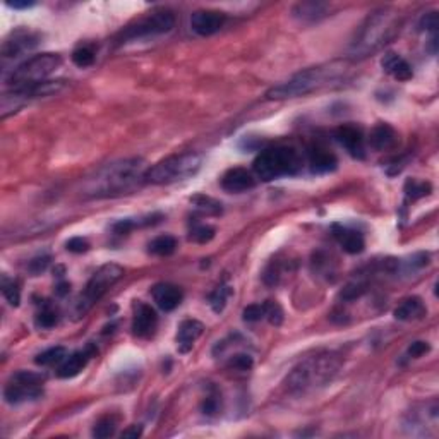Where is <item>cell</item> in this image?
<instances>
[{"mask_svg":"<svg viewBox=\"0 0 439 439\" xmlns=\"http://www.w3.org/2000/svg\"><path fill=\"white\" fill-rule=\"evenodd\" d=\"M439 28V19H438V12H428L424 14L419 21V29L420 31H429V33H438Z\"/></svg>","mask_w":439,"mask_h":439,"instance_id":"obj_38","label":"cell"},{"mask_svg":"<svg viewBox=\"0 0 439 439\" xmlns=\"http://www.w3.org/2000/svg\"><path fill=\"white\" fill-rule=\"evenodd\" d=\"M256 186V176L251 170L236 167L230 168L221 177V189L230 194H241L253 189Z\"/></svg>","mask_w":439,"mask_h":439,"instance_id":"obj_15","label":"cell"},{"mask_svg":"<svg viewBox=\"0 0 439 439\" xmlns=\"http://www.w3.org/2000/svg\"><path fill=\"white\" fill-rule=\"evenodd\" d=\"M67 357V350L66 347H52V348H46L41 353H38L35 362L38 365H44V368H49V365H55V364H62L64 359Z\"/></svg>","mask_w":439,"mask_h":439,"instance_id":"obj_27","label":"cell"},{"mask_svg":"<svg viewBox=\"0 0 439 439\" xmlns=\"http://www.w3.org/2000/svg\"><path fill=\"white\" fill-rule=\"evenodd\" d=\"M342 368V357L335 352H318L306 357L288 373L285 388L290 395L306 396L330 385Z\"/></svg>","mask_w":439,"mask_h":439,"instance_id":"obj_2","label":"cell"},{"mask_svg":"<svg viewBox=\"0 0 439 439\" xmlns=\"http://www.w3.org/2000/svg\"><path fill=\"white\" fill-rule=\"evenodd\" d=\"M49 264H50V256H38V258H33L31 261H29L28 270L33 276H38L49 268Z\"/></svg>","mask_w":439,"mask_h":439,"instance_id":"obj_40","label":"cell"},{"mask_svg":"<svg viewBox=\"0 0 439 439\" xmlns=\"http://www.w3.org/2000/svg\"><path fill=\"white\" fill-rule=\"evenodd\" d=\"M228 365L237 370H251L254 365V360L249 353H236V355L230 357Z\"/></svg>","mask_w":439,"mask_h":439,"instance_id":"obj_37","label":"cell"},{"mask_svg":"<svg viewBox=\"0 0 439 439\" xmlns=\"http://www.w3.org/2000/svg\"><path fill=\"white\" fill-rule=\"evenodd\" d=\"M430 189H433V187H430L429 182H420L415 181V178H408V181L405 182L403 193L408 201H417V199L429 196Z\"/></svg>","mask_w":439,"mask_h":439,"instance_id":"obj_28","label":"cell"},{"mask_svg":"<svg viewBox=\"0 0 439 439\" xmlns=\"http://www.w3.org/2000/svg\"><path fill=\"white\" fill-rule=\"evenodd\" d=\"M173 26H176V16H173L172 11H153L151 14L144 16V18L134 21L129 26L123 28L122 31L118 33L117 44L126 45L132 44V41L165 35V33L172 31Z\"/></svg>","mask_w":439,"mask_h":439,"instance_id":"obj_8","label":"cell"},{"mask_svg":"<svg viewBox=\"0 0 439 439\" xmlns=\"http://www.w3.org/2000/svg\"><path fill=\"white\" fill-rule=\"evenodd\" d=\"M115 429H117V422H115L113 417H101L93 428V436L98 439L110 438L115 434Z\"/></svg>","mask_w":439,"mask_h":439,"instance_id":"obj_34","label":"cell"},{"mask_svg":"<svg viewBox=\"0 0 439 439\" xmlns=\"http://www.w3.org/2000/svg\"><path fill=\"white\" fill-rule=\"evenodd\" d=\"M263 306H264V319H268L273 326H280L281 323H283V311H281L280 304H276V302L273 301H266Z\"/></svg>","mask_w":439,"mask_h":439,"instance_id":"obj_36","label":"cell"},{"mask_svg":"<svg viewBox=\"0 0 439 439\" xmlns=\"http://www.w3.org/2000/svg\"><path fill=\"white\" fill-rule=\"evenodd\" d=\"M150 253L155 256H170L176 253L177 241L172 236H160L150 242Z\"/></svg>","mask_w":439,"mask_h":439,"instance_id":"obj_30","label":"cell"},{"mask_svg":"<svg viewBox=\"0 0 439 439\" xmlns=\"http://www.w3.org/2000/svg\"><path fill=\"white\" fill-rule=\"evenodd\" d=\"M216 230L210 227V225H203V223H196L193 225V228L189 230V241L198 242V244H206L215 238Z\"/></svg>","mask_w":439,"mask_h":439,"instance_id":"obj_31","label":"cell"},{"mask_svg":"<svg viewBox=\"0 0 439 439\" xmlns=\"http://www.w3.org/2000/svg\"><path fill=\"white\" fill-rule=\"evenodd\" d=\"M218 407H220L218 398H216V396H208V398L204 400L203 405H201V410H203L204 415L211 417V415H215L216 412H218Z\"/></svg>","mask_w":439,"mask_h":439,"instance_id":"obj_43","label":"cell"},{"mask_svg":"<svg viewBox=\"0 0 439 439\" xmlns=\"http://www.w3.org/2000/svg\"><path fill=\"white\" fill-rule=\"evenodd\" d=\"M381 67L388 76L400 81V83H405V81H410L413 78V71L410 64L405 61L402 55L395 52H386L383 55Z\"/></svg>","mask_w":439,"mask_h":439,"instance_id":"obj_20","label":"cell"},{"mask_svg":"<svg viewBox=\"0 0 439 439\" xmlns=\"http://www.w3.org/2000/svg\"><path fill=\"white\" fill-rule=\"evenodd\" d=\"M232 287L230 285H225L221 283L220 287H216L215 290L211 292L210 296V306L211 309L215 311L216 314H221L225 311V308H227L228 304V299L232 297Z\"/></svg>","mask_w":439,"mask_h":439,"instance_id":"obj_26","label":"cell"},{"mask_svg":"<svg viewBox=\"0 0 439 439\" xmlns=\"http://www.w3.org/2000/svg\"><path fill=\"white\" fill-rule=\"evenodd\" d=\"M304 158L292 146L268 148L256 156L253 173L263 182H271L281 177H292L302 170Z\"/></svg>","mask_w":439,"mask_h":439,"instance_id":"obj_5","label":"cell"},{"mask_svg":"<svg viewBox=\"0 0 439 439\" xmlns=\"http://www.w3.org/2000/svg\"><path fill=\"white\" fill-rule=\"evenodd\" d=\"M44 381L41 374L29 373V370H19L9 379L4 388V400L11 405H19L24 402L38 400L44 395Z\"/></svg>","mask_w":439,"mask_h":439,"instance_id":"obj_10","label":"cell"},{"mask_svg":"<svg viewBox=\"0 0 439 439\" xmlns=\"http://www.w3.org/2000/svg\"><path fill=\"white\" fill-rule=\"evenodd\" d=\"M66 249L69 251V253H74V254L88 253V251H89V242L86 241V238H83V237H72V238H69V241L66 242Z\"/></svg>","mask_w":439,"mask_h":439,"instance_id":"obj_41","label":"cell"},{"mask_svg":"<svg viewBox=\"0 0 439 439\" xmlns=\"http://www.w3.org/2000/svg\"><path fill=\"white\" fill-rule=\"evenodd\" d=\"M398 31V14L390 7L370 12L355 31L350 49L352 59H364L381 50Z\"/></svg>","mask_w":439,"mask_h":439,"instance_id":"obj_3","label":"cell"},{"mask_svg":"<svg viewBox=\"0 0 439 439\" xmlns=\"http://www.w3.org/2000/svg\"><path fill=\"white\" fill-rule=\"evenodd\" d=\"M227 23V16L220 11H196L191 16V29L198 36H213Z\"/></svg>","mask_w":439,"mask_h":439,"instance_id":"obj_12","label":"cell"},{"mask_svg":"<svg viewBox=\"0 0 439 439\" xmlns=\"http://www.w3.org/2000/svg\"><path fill=\"white\" fill-rule=\"evenodd\" d=\"M93 355H95V348L93 347H88V348H84V350H78V352L71 353V355H67L62 364L59 365L57 376L62 379L76 378L81 370L86 368L88 362L91 360Z\"/></svg>","mask_w":439,"mask_h":439,"instance_id":"obj_18","label":"cell"},{"mask_svg":"<svg viewBox=\"0 0 439 439\" xmlns=\"http://www.w3.org/2000/svg\"><path fill=\"white\" fill-rule=\"evenodd\" d=\"M369 144L370 148L376 151L395 150L396 144H398V134H396V131L390 126V123L381 122L370 131Z\"/></svg>","mask_w":439,"mask_h":439,"instance_id":"obj_22","label":"cell"},{"mask_svg":"<svg viewBox=\"0 0 439 439\" xmlns=\"http://www.w3.org/2000/svg\"><path fill=\"white\" fill-rule=\"evenodd\" d=\"M203 323L198 321V319H186V321H182L181 325H178L176 336L178 352L187 353L193 350L194 343L198 342V338L203 335Z\"/></svg>","mask_w":439,"mask_h":439,"instance_id":"obj_19","label":"cell"},{"mask_svg":"<svg viewBox=\"0 0 439 439\" xmlns=\"http://www.w3.org/2000/svg\"><path fill=\"white\" fill-rule=\"evenodd\" d=\"M146 161L143 158H122L104 167L89 176L81 186V194L88 199H112L129 196L146 184Z\"/></svg>","mask_w":439,"mask_h":439,"instance_id":"obj_1","label":"cell"},{"mask_svg":"<svg viewBox=\"0 0 439 439\" xmlns=\"http://www.w3.org/2000/svg\"><path fill=\"white\" fill-rule=\"evenodd\" d=\"M308 163L313 173H330L338 165V160L333 153L323 146H313L308 151Z\"/></svg>","mask_w":439,"mask_h":439,"instance_id":"obj_23","label":"cell"},{"mask_svg":"<svg viewBox=\"0 0 439 439\" xmlns=\"http://www.w3.org/2000/svg\"><path fill=\"white\" fill-rule=\"evenodd\" d=\"M158 326V316L151 306L138 301L134 304V316H132V333L138 338H151Z\"/></svg>","mask_w":439,"mask_h":439,"instance_id":"obj_13","label":"cell"},{"mask_svg":"<svg viewBox=\"0 0 439 439\" xmlns=\"http://www.w3.org/2000/svg\"><path fill=\"white\" fill-rule=\"evenodd\" d=\"M203 167V158L198 153H182L158 161L146 170L144 182L153 186H168L184 182L194 177Z\"/></svg>","mask_w":439,"mask_h":439,"instance_id":"obj_6","label":"cell"},{"mask_svg":"<svg viewBox=\"0 0 439 439\" xmlns=\"http://www.w3.org/2000/svg\"><path fill=\"white\" fill-rule=\"evenodd\" d=\"M123 276V268L118 266L115 263L104 264L100 270L95 271V275L91 276L88 281L86 288L81 293L78 301V314L83 316L84 313H88L91 309V306L95 304L109 292L110 287H113L118 280Z\"/></svg>","mask_w":439,"mask_h":439,"instance_id":"obj_9","label":"cell"},{"mask_svg":"<svg viewBox=\"0 0 439 439\" xmlns=\"http://www.w3.org/2000/svg\"><path fill=\"white\" fill-rule=\"evenodd\" d=\"M38 44H40V38L35 33L26 31V29H18L4 41L2 59L4 61H12V59L16 61L26 52H31Z\"/></svg>","mask_w":439,"mask_h":439,"instance_id":"obj_11","label":"cell"},{"mask_svg":"<svg viewBox=\"0 0 439 439\" xmlns=\"http://www.w3.org/2000/svg\"><path fill=\"white\" fill-rule=\"evenodd\" d=\"M161 220V215H150L144 216V218H126V220H118L117 223L112 225L113 233L117 236H126L134 230L136 227H148V225H155Z\"/></svg>","mask_w":439,"mask_h":439,"instance_id":"obj_25","label":"cell"},{"mask_svg":"<svg viewBox=\"0 0 439 439\" xmlns=\"http://www.w3.org/2000/svg\"><path fill=\"white\" fill-rule=\"evenodd\" d=\"M393 314L398 321H417L428 314V308L419 297H408L395 309Z\"/></svg>","mask_w":439,"mask_h":439,"instance_id":"obj_24","label":"cell"},{"mask_svg":"<svg viewBox=\"0 0 439 439\" xmlns=\"http://www.w3.org/2000/svg\"><path fill=\"white\" fill-rule=\"evenodd\" d=\"M71 292V285L67 283V281H61V283L57 285V293L61 297H64V296H67V293Z\"/></svg>","mask_w":439,"mask_h":439,"instance_id":"obj_46","label":"cell"},{"mask_svg":"<svg viewBox=\"0 0 439 439\" xmlns=\"http://www.w3.org/2000/svg\"><path fill=\"white\" fill-rule=\"evenodd\" d=\"M59 323V313L50 304H45L44 309L36 314V325L45 330H50Z\"/></svg>","mask_w":439,"mask_h":439,"instance_id":"obj_35","label":"cell"},{"mask_svg":"<svg viewBox=\"0 0 439 439\" xmlns=\"http://www.w3.org/2000/svg\"><path fill=\"white\" fill-rule=\"evenodd\" d=\"M242 318H244V321L247 323L261 321V319H264V306L263 304L247 306L244 313H242Z\"/></svg>","mask_w":439,"mask_h":439,"instance_id":"obj_39","label":"cell"},{"mask_svg":"<svg viewBox=\"0 0 439 439\" xmlns=\"http://www.w3.org/2000/svg\"><path fill=\"white\" fill-rule=\"evenodd\" d=\"M151 296L155 299L156 306L165 313L177 309L184 299V292L173 283H156L151 288Z\"/></svg>","mask_w":439,"mask_h":439,"instance_id":"obj_17","label":"cell"},{"mask_svg":"<svg viewBox=\"0 0 439 439\" xmlns=\"http://www.w3.org/2000/svg\"><path fill=\"white\" fill-rule=\"evenodd\" d=\"M191 204H193L196 210L201 211L203 215L216 216L221 213V203L210 198V196H204V194L194 196V198H191Z\"/></svg>","mask_w":439,"mask_h":439,"instance_id":"obj_29","label":"cell"},{"mask_svg":"<svg viewBox=\"0 0 439 439\" xmlns=\"http://www.w3.org/2000/svg\"><path fill=\"white\" fill-rule=\"evenodd\" d=\"M62 66V59L59 54H38L26 59L11 71L6 78V83L12 88L31 86V84L46 81L50 74H54Z\"/></svg>","mask_w":439,"mask_h":439,"instance_id":"obj_7","label":"cell"},{"mask_svg":"<svg viewBox=\"0 0 439 439\" xmlns=\"http://www.w3.org/2000/svg\"><path fill=\"white\" fill-rule=\"evenodd\" d=\"M2 293H4V297H6V301L9 302L11 306L18 308L19 302H21V288H19L18 281L7 278V276H4V278H2Z\"/></svg>","mask_w":439,"mask_h":439,"instance_id":"obj_32","label":"cell"},{"mask_svg":"<svg viewBox=\"0 0 439 439\" xmlns=\"http://www.w3.org/2000/svg\"><path fill=\"white\" fill-rule=\"evenodd\" d=\"M335 139L338 141L340 146H342L348 155L353 156V158L362 160L365 156V139L359 127L350 126V123L340 126L338 129L335 131Z\"/></svg>","mask_w":439,"mask_h":439,"instance_id":"obj_14","label":"cell"},{"mask_svg":"<svg viewBox=\"0 0 439 439\" xmlns=\"http://www.w3.org/2000/svg\"><path fill=\"white\" fill-rule=\"evenodd\" d=\"M331 232H333V237L336 238V242L342 246L345 253L359 254L364 251L365 241L359 230L348 227V225L343 223H335L333 227H331Z\"/></svg>","mask_w":439,"mask_h":439,"instance_id":"obj_16","label":"cell"},{"mask_svg":"<svg viewBox=\"0 0 439 439\" xmlns=\"http://www.w3.org/2000/svg\"><path fill=\"white\" fill-rule=\"evenodd\" d=\"M143 434V428L141 425H131L129 429H126L122 433V438H139Z\"/></svg>","mask_w":439,"mask_h":439,"instance_id":"obj_44","label":"cell"},{"mask_svg":"<svg viewBox=\"0 0 439 439\" xmlns=\"http://www.w3.org/2000/svg\"><path fill=\"white\" fill-rule=\"evenodd\" d=\"M430 350V345L428 342H413L410 343V347H408L407 355L410 357V359H419V357L425 355Z\"/></svg>","mask_w":439,"mask_h":439,"instance_id":"obj_42","label":"cell"},{"mask_svg":"<svg viewBox=\"0 0 439 439\" xmlns=\"http://www.w3.org/2000/svg\"><path fill=\"white\" fill-rule=\"evenodd\" d=\"M345 72H347L345 62H331L325 64V66L309 67V69L297 72L292 78L273 86L266 93V96L268 100H288V98L306 96L343 78Z\"/></svg>","mask_w":439,"mask_h":439,"instance_id":"obj_4","label":"cell"},{"mask_svg":"<svg viewBox=\"0 0 439 439\" xmlns=\"http://www.w3.org/2000/svg\"><path fill=\"white\" fill-rule=\"evenodd\" d=\"M330 14V6L325 2H301L292 7V16L304 24L319 23Z\"/></svg>","mask_w":439,"mask_h":439,"instance_id":"obj_21","label":"cell"},{"mask_svg":"<svg viewBox=\"0 0 439 439\" xmlns=\"http://www.w3.org/2000/svg\"><path fill=\"white\" fill-rule=\"evenodd\" d=\"M95 50L91 49V46H79V49H76L74 52H72V62L76 64V66L81 67V69H84V67H89L95 64Z\"/></svg>","mask_w":439,"mask_h":439,"instance_id":"obj_33","label":"cell"},{"mask_svg":"<svg viewBox=\"0 0 439 439\" xmlns=\"http://www.w3.org/2000/svg\"><path fill=\"white\" fill-rule=\"evenodd\" d=\"M7 6L12 9H29V7H35V2H7Z\"/></svg>","mask_w":439,"mask_h":439,"instance_id":"obj_45","label":"cell"}]
</instances>
